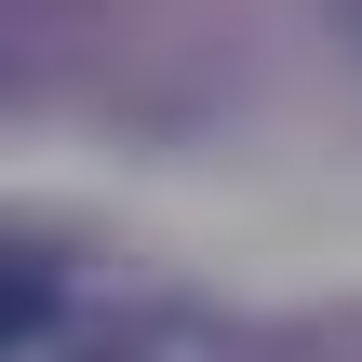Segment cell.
<instances>
[{
  "label": "cell",
  "mask_w": 362,
  "mask_h": 362,
  "mask_svg": "<svg viewBox=\"0 0 362 362\" xmlns=\"http://www.w3.org/2000/svg\"><path fill=\"white\" fill-rule=\"evenodd\" d=\"M40 322H54V282L40 269H0V349H27Z\"/></svg>",
  "instance_id": "1"
}]
</instances>
